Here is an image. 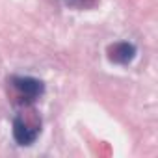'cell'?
<instances>
[{
    "mask_svg": "<svg viewBox=\"0 0 158 158\" xmlns=\"http://www.w3.org/2000/svg\"><path fill=\"white\" fill-rule=\"evenodd\" d=\"M41 132V121L30 119L24 115H17L13 119V138L19 145H32Z\"/></svg>",
    "mask_w": 158,
    "mask_h": 158,
    "instance_id": "cell-2",
    "label": "cell"
},
{
    "mask_svg": "<svg viewBox=\"0 0 158 158\" xmlns=\"http://www.w3.org/2000/svg\"><path fill=\"white\" fill-rule=\"evenodd\" d=\"M134 56H136V47L130 43H117V45L110 47V60L114 63L127 65L134 60Z\"/></svg>",
    "mask_w": 158,
    "mask_h": 158,
    "instance_id": "cell-3",
    "label": "cell"
},
{
    "mask_svg": "<svg viewBox=\"0 0 158 158\" xmlns=\"http://www.w3.org/2000/svg\"><path fill=\"white\" fill-rule=\"evenodd\" d=\"M10 86L19 104H30L43 95V82L32 76H11Z\"/></svg>",
    "mask_w": 158,
    "mask_h": 158,
    "instance_id": "cell-1",
    "label": "cell"
}]
</instances>
